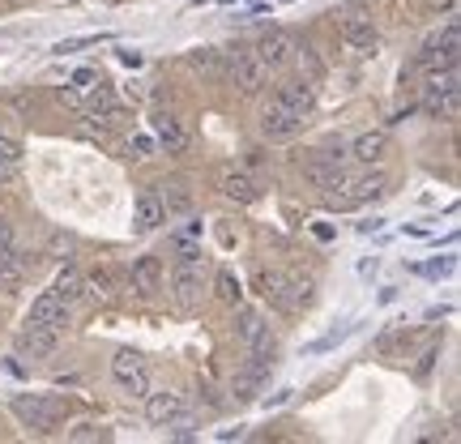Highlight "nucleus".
Masks as SVG:
<instances>
[{
    "label": "nucleus",
    "mask_w": 461,
    "mask_h": 444,
    "mask_svg": "<svg viewBox=\"0 0 461 444\" xmlns=\"http://www.w3.org/2000/svg\"><path fill=\"white\" fill-rule=\"evenodd\" d=\"M176 414H184V397L176 389H163V394H146V419L154 428H167Z\"/></svg>",
    "instance_id": "4468645a"
},
{
    "label": "nucleus",
    "mask_w": 461,
    "mask_h": 444,
    "mask_svg": "<svg viewBox=\"0 0 461 444\" xmlns=\"http://www.w3.org/2000/svg\"><path fill=\"white\" fill-rule=\"evenodd\" d=\"M22 269H26L22 252H17L14 244H0V282H17L22 278Z\"/></svg>",
    "instance_id": "5701e85b"
},
{
    "label": "nucleus",
    "mask_w": 461,
    "mask_h": 444,
    "mask_svg": "<svg viewBox=\"0 0 461 444\" xmlns=\"http://www.w3.org/2000/svg\"><path fill=\"white\" fill-rule=\"evenodd\" d=\"M274 99H282L291 112H299V115H308L316 107V90H312V82H299V77H291V82H282L278 86V95Z\"/></svg>",
    "instance_id": "dca6fc26"
},
{
    "label": "nucleus",
    "mask_w": 461,
    "mask_h": 444,
    "mask_svg": "<svg viewBox=\"0 0 461 444\" xmlns=\"http://www.w3.org/2000/svg\"><path fill=\"white\" fill-rule=\"evenodd\" d=\"M436 5H445V9H453V5H457V0H436Z\"/></svg>",
    "instance_id": "72a5a7b5"
},
{
    "label": "nucleus",
    "mask_w": 461,
    "mask_h": 444,
    "mask_svg": "<svg viewBox=\"0 0 461 444\" xmlns=\"http://www.w3.org/2000/svg\"><path fill=\"white\" fill-rule=\"evenodd\" d=\"M56 342H60V333H56V330L26 325V330H22V338H17V350H22V355H51V350H56Z\"/></svg>",
    "instance_id": "f3484780"
},
{
    "label": "nucleus",
    "mask_w": 461,
    "mask_h": 444,
    "mask_svg": "<svg viewBox=\"0 0 461 444\" xmlns=\"http://www.w3.org/2000/svg\"><path fill=\"white\" fill-rule=\"evenodd\" d=\"M129 282L137 295H158L163 291V261L158 257H137L129 269Z\"/></svg>",
    "instance_id": "ddd939ff"
},
{
    "label": "nucleus",
    "mask_w": 461,
    "mask_h": 444,
    "mask_svg": "<svg viewBox=\"0 0 461 444\" xmlns=\"http://www.w3.org/2000/svg\"><path fill=\"white\" fill-rule=\"evenodd\" d=\"M201 274H205V257H201V248L180 244V261H176V269H171V291H176V304H180L184 313H193V308H197Z\"/></svg>",
    "instance_id": "f257e3e1"
},
{
    "label": "nucleus",
    "mask_w": 461,
    "mask_h": 444,
    "mask_svg": "<svg viewBox=\"0 0 461 444\" xmlns=\"http://www.w3.org/2000/svg\"><path fill=\"white\" fill-rule=\"evenodd\" d=\"M9 411H14L31 431H51V428H56V419H60V406H56V402H48V397H39V394L14 397V402H9Z\"/></svg>",
    "instance_id": "423d86ee"
},
{
    "label": "nucleus",
    "mask_w": 461,
    "mask_h": 444,
    "mask_svg": "<svg viewBox=\"0 0 461 444\" xmlns=\"http://www.w3.org/2000/svg\"><path fill=\"white\" fill-rule=\"evenodd\" d=\"M82 274H77V269H73V265H65V269H60V278H56V286H51V291H56V295L65 299L68 308H73V299L82 295Z\"/></svg>",
    "instance_id": "4be33fe9"
},
{
    "label": "nucleus",
    "mask_w": 461,
    "mask_h": 444,
    "mask_svg": "<svg viewBox=\"0 0 461 444\" xmlns=\"http://www.w3.org/2000/svg\"><path fill=\"white\" fill-rule=\"evenodd\" d=\"M149 129H154V137H158L171 154H184V150H188V141H193V137H188V129H184V120H180V115H171V112H158L154 120H149Z\"/></svg>",
    "instance_id": "f8f14e48"
},
{
    "label": "nucleus",
    "mask_w": 461,
    "mask_h": 444,
    "mask_svg": "<svg viewBox=\"0 0 461 444\" xmlns=\"http://www.w3.org/2000/svg\"><path fill=\"white\" fill-rule=\"evenodd\" d=\"M107 39H112V34H77V39H60V43H56V56H65V51H82V48H99V43H107Z\"/></svg>",
    "instance_id": "393cba45"
},
{
    "label": "nucleus",
    "mask_w": 461,
    "mask_h": 444,
    "mask_svg": "<svg viewBox=\"0 0 461 444\" xmlns=\"http://www.w3.org/2000/svg\"><path fill=\"white\" fill-rule=\"evenodd\" d=\"M149 150H154V141H149V137H132V154H137V159H146Z\"/></svg>",
    "instance_id": "7c9ffc66"
},
{
    "label": "nucleus",
    "mask_w": 461,
    "mask_h": 444,
    "mask_svg": "<svg viewBox=\"0 0 461 444\" xmlns=\"http://www.w3.org/2000/svg\"><path fill=\"white\" fill-rule=\"evenodd\" d=\"M257 56H261L265 68L274 73V68H286V65H291V56H295V43H291L286 34H265L261 48H257Z\"/></svg>",
    "instance_id": "2eb2a0df"
},
{
    "label": "nucleus",
    "mask_w": 461,
    "mask_h": 444,
    "mask_svg": "<svg viewBox=\"0 0 461 444\" xmlns=\"http://www.w3.org/2000/svg\"><path fill=\"white\" fill-rule=\"evenodd\" d=\"M227 73L244 95H257V90L269 82V68H265V60L257 56V48H230L227 51Z\"/></svg>",
    "instance_id": "20e7f679"
},
{
    "label": "nucleus",
    "mask_w": 461,
    "mask_h": 444,
    "mask_svg": "<svg viewBox=\"0 0 461 444\" xmlns=\"http://www.w3.org/2000/svg\"><path fill=\"white\" fill-rule=\"evenodd\" d=\"M188 65L197 68V73H218V51H214V48L188 51Z\"/></svg>",
    "instance_id": "cd10ccee"
},
{
    "label": "nucleus",
    "mask_w": 461,
    "mask_h": 444,
    "mask_svg": "<svg viewBox=\"0 0 461 444\" xmlns=\"http://www.w3.org/2000/svg\"><path fill=\"white\" fill-rule=\"evenodd\" d=\"M342 39L355 51H363V56H376V48H380V31L372 26V17L363 14L359 5H350V9H346V17H342Z\"/></svg>",
    "instance_id": "1a4fd4ad"
},
{
    "label": "nucleus",
    "mask_w": 461,
    "mask_h": 444,
    "mask_svg": "<svg viewBox=\"0 0 461 444\" xmlns=\"http://www.w3.org/2000/svg\"><path fill=\"white\" fill-rule=\"evenodd\" d=\"M214 291H218L222 304H240V295H244V291H240V278H235L230 269H222V274L214 278Z\"/></svg>",
    "instance_id": "a878e982"
},
{
    "label": "nucleus",
    "mask_w": 461,
    "mask_h": 444,
    "mask_svg": "<svg viewBox=\"0 0 461 444\" xmlns=\"http://www.w3.org/2000/svg\"><path fill=\"white\" fill-rule=\"evenodd\" d=\"M384 150H389V137H384V132H363V137H355V146L346 150V154L359 159V163H380Z\"/></svg>",
    "instance_id": "6ab92c4d"
},
{
    "label": "nucleus",
    "mask_w": 461,
    "mask_h": 444,
    "mask_svg": "<svg viewBox=\"0 0 461 444\" xmlns=\"http://www.w3.org/2000/svg\"><path fill=\"white\" fill-rule=\"evenodd\" d=\"M107 431L99 428V423H77V428L68 431V440H103Z\"/></svg>",
    "instance_id": "c85d7f7f"
},
{
    "label": "nucleus",
    "mask_w": 461,
    "mask_h": 444,
    "mask_svg": "<svg viewBox=\"0 0 461 444\" xmlns=\"http://www.w3.org/2000/svg\"><path fill=\"white\" fill-rule=\"evenodd\" d=\"M265 376H269V367H261V363H248L244 372H235V385H230V394L240 397V402H252V397L261 394Z\"/></svg>",
    "instance_id": "a211bd4d"
},
{
    "label": "nucleus",
    "mask_w": 461,
    "mask_h": 444,
    "mask_svg": "<svg viewBox=\"0 0 461 444\" xmlns=\"http://www.w3.org/2000/svg\"><path fill=\"white\" fill-rule=\"evenodd\" d=\"M261 132L269 137V141H291V137H299L303 132V115L291 112L282 99H269L261 112Z\"/></svg>",
    "instance_id": "0eeeda50"
},
{
    "label": "nucleus",
    "mask_w": 461,
    "mask_h": 444,
    "mask_svg": "<svg viewBox=\"0 0 461 444\" xmlns=\"http://www.w3.org/2000/svg\"><path fill=\"white\" fill-rule=\"evenodd\" d=\"M265 330H269V325H265L257 313H240V338H244V342H257Z\"/></svg>",
    "instance_id": "bb28decb"
},
{
    "label": "nucleus",
    "mask_w": 461,
    "mask_h": 444,
    "mask_svg": "<svg viewBox=\"0 0 461 444\" xmlns=\"http://www.w3.org/2000/svg\"><path fill=\"white\" fill-rule=\"evenodd\" d=\"M222 197L240 201V205H252V201L261 197V193H257V184L248 180L244 171H227V176H222Z\"/></svg>",
    "instance_id": "aec40b11"
},
{
    "label": "nucleus",
    "mask_w": 461,
    "mask_h": 444,
    "mask_svg": "<svg viewBox=\"0 0 461 444\" xmlns=\"http://www.w3.org/2000/svg\"><path fill=\"white\" fill-rule=\"evenodd\" d=\"M261 295L278 308V313H299L312 304V278H291V274H278L269 269L261 274Z\"/></svg>",
    "instance_id": "f03ea898"
},
{
    "label": "nucleus",
    "mask_w": 461,
    "mask_h": 444,
    "mask_svg": "<svg viewBox=\"0 0 461 444\" xmlns=\"http://www.w3.org/2000/svg\"><path fill=\"white\" fill-rule=\"evenodd\" d=\"M163 222H167L163 193L141 188V193H137V205H132V231H137V235H149V231H158Z\"/></svg>",
    "instance_id": "9b49d317"
},
{
    "label": "nucleus",
    "mask_w": 461,
    "mask_h": 444,
    "mask_svg": "<svg viewBox=\"0 0 461 444\" xmlns=\"http://www.w3.org/2000/svg\"><path fill=\"white\" fill-rule=\"evenodd\" d=\"M95 82H99V77H95L90 68H77V73H73V86H95Z\"/></svg>",
    "instance_id": "2f4dec72"
},
{
    "label": "nucleus",
    "mask_w": 461,
    "mask_h": 444,
    "mask_svg": "<svg viewBox=\"0 0 461 444\" xmlns=\"http://www.w3.org/2000/svg\"><path fill=\"white\" fill-rule=\"evenodd\" d=\"M457 51H461V31H457V22H448L445 34H436L428 48H423L419 65L428 68V73H445V68H457Z\"/></svg>",
    "instance_id": "39448f33"
},
{
    "label": "nucleus",
    "mask_w": 461,
    "mask_h": 444,
    "mask_svg": "<svg viewBox=\"0 0 461 444\" xmlns=\"http://www.w3.org/2000/svg\"><path fill=\"white\" fill-rule=\"evenodd\" d=\"M82 112L90 115V120H112V115L120 112V99H115V95L107 90V86H99V90L90 95V103H86Z\"/></svg>",
    "instance_id": "412c9836"
},
{
    "label": "nucleus",
    "mask_w": 461,
    "mask_h": 444,
    "mask_svg": "<svg viewBox=\"0 0 461 444\" xmlns=\"http://www.w3.org/2000/svg\"><path fill=\"white\" fill-rule=\"evenodd\" d=\"M112 376L129 397H146L149 394L146 363H141V355H132V350H115L112 355Z\"/></svg>",
    "instance_id": "6e6552de"
},
{
    "label": "nucleus",
    "mask_w": 461,
    "mask_h": 444,
    "mask_svg": "<svg viewBox=\"0 0 461 444\" xmlns=\"http://www.w3.org/2000/svg\"><path fill=\"white\" fill-rule=\"evenodd\" d=\"M376 269H380V261H376V257H367V261H359V274H363V278H372Z\"/></svg>",
    "instance_id": "473e14b6"
},
{
    "label": "nucleus",
    "mask_w": 461,
    "mask_h": 444,
    "mask_svg": "<svg viewBox=\"0 0 461 444\" xmlns=\"http://www.w3.org/2000/svg\"><path fill=\"white\" fill-rule=\"evenodd\" d=\"M17 163H22V150H17V141H9V137H0V184L9 180V176H14Z\"/></svg>",
    "instance_id": "b1692460"
},
{
    "label": "nucleus",
    "mask_w": 461,
    "mask_h": 444,
    "mask_svg": "<svg viewBox=\"0 0 461 444\" xmlns=\"http://www.w3.org/2000/svg\"><path fill=\"white\" fill-rule=\"evenodd\" d=\"M26 325H43V330L65 333V330H68V304L56 295V291H43V295L31 304V316H26Z\"/></svg>",
    "instance_id": "9d476101"
},
{
    "label": "nucleus",
    "mask_w": 461,
    "mask_h": 444,
    "mask_svg": "<svg viewBox=\"0 0 461 444\" xmlns=\"http://www.w3.org/2000/svg\"><path fill=\"white\" fill-rule=\"evenodd\" d=\"M453 257H445V261H431V265H423V274H428V278H445V274H453Z\"/></svg>",
    "instance_id": "c756f323"
},
{
    "label": "nucleus",
    "mask_w": 461,
    "mask_h": 444,
    "mask_svg": "<svg viewBox=\"0 0 461 444\" xmlns=\"http://www.w3.org/2000/svg\"><path fill=\"white\" fill-rule=\"evenodd\" d=\"M423 107H428L436 120H457L461 112V86H457V68H445V73H431L428 95H423Z\"/></svg>",
    "instance_id": "7ed1b4c3"
}]
</instances>
